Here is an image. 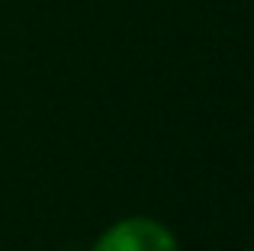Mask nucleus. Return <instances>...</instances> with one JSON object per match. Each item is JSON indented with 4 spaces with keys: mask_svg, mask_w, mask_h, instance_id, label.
<instances>
[{
    "mask_svg": "<svg viewBox=\"0 0 254 251\" xmlns=\"http://www.w3.org/2000/svg\"><path fill=\"white\" fill-rule=\"evenodd\" d=\"M90 251H177V239L161 222L132 216L106 229Z\"/></svg>",
    "mask_w": 254,
    "mask_h": 251,
    "instance_id": "1",
    "label": "nucleus"
}]
</instances>
